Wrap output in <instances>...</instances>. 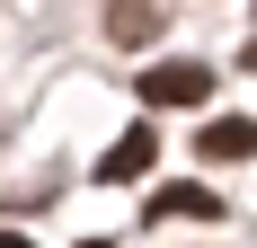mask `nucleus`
<instances>
[{
	"instance_id": "nucleus-1",
	"label": "nucleus",
	"mask_w": 257,
	"mask_h": 248,
	"mask_svg": "<svg viewBox=\"0 0 257 248\" xmlns=\"http://www.w3.org/2000/svg\"><path fill=\"white\" fill-rule=\"evenodd\" d=\"M213 98V62H151L142 71V106H204Z\"/></svg>"
},
{
	"instance_id": "nucleus-2",
	"label": "nucleus",
	"mask_w": 257,
	"mask_h": 248,
	"mask_svg": "<svg viewBox=\"0 0 257 248\" xmlns=\"http://www.w3.org/2000/svg\"><path fill=\"white\" fill-rule=\"evenodd\" d=\"M151 160H160V124L142 115V124H124V142H115V151L98 160V186H124V177H142Z\"/></svg>"
},
{
	"instance_id": "nucleus-3",
	"label": "nucleus",
	"mask_w": 257,
	"mask_h": 248,
	"mask_svg": "<svg viewBox=\"0 0 257 248\" xmlns=\"http://www.w3.org/2000/svg\"><path fill=\"white\" fill-rule=\"evenodd\" d=\"M160 213H186V222H222V195H213V186H160L151 195V222Z\"/></svg>"
},
{
	"instance_id": "nucleus-4",
	"label": "nucleus",
	"mask_w": 257,
	"mask_h": 248,
	"mask_svg": "<svg viewBox=\"0 0 257 248\" xmlns=\"http://www.w3.org/2000/svg\"><path fill=\"white\" fill-rule=\"evenodd\" d=\"M106 36H115V45L160 36V0H115V9H106Z\"/></svg>"
},
{
	"instance_id": "nucleus-5",
	"label": "nucleus",
	"mask_w": 257,
	"mask_h": 248,
	"mask_svg": "<svg viewBox=\"0 0 257 248\" xmlns=\"http://www.w3.org/2000/svg\"><path fill=\"white\" fill-rule=\"evenodd\" d=\"M195 142H204V160H248V115H222V124H204V133H195Z\"/></svg>"
},
{
	"instance_id": "nucleus-6",
	"label": "nucleus",
	"mask_w": 257,
	"mask_h": 248,
	"mask_svg": "<svg viewBox=\"0 0 257 248\" xmlns=\"http://www.w3.org/2000/svg\"><path fill=\"white\" fill-rule=\"evenodd\" d=\"M0 248H27V239H18V230H9V239H0Z\"/></svg>"
}]
</instances>
